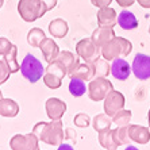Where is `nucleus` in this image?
Masks as SVG:
<instances>
[{
  "label": "nucleus",
  "mask_w": 150,
  "mask_h": 150,
  "mask_svg": "<svg viewBox=\"0 0 150 150\" xmlns=\"http://www.w3.org/2000/svg\"><path fill=\"white\" fill-rule=\"evenodd\" d=\"M57 59L58 61H61V62L67 67L68 69V76H70V74L73 73L74 70H76V68L79 67V64H80V58L79 57H76L73 54V53L70 52H67V50H64V52H59L58 57H57Z\"/></svg>",
  "instance_id": "18"
},
{
  "label": "nucleus",
  "mask_w": 150,
  "mask_h": 150,
  "mask_svg": "<svg viewBox=\"0 0 150 150\" xmlns=\"http://www.w3.org/2000/svg\"><path fill=\"white\" fill-rule=\"evenodd\" d=\"M127 129H129V135L131 142L146 145L150 141V131L147 127H143L139 125H129Z\"/></svg>",
  "instance_id": "14"
},
{
  "label": "nucleus",
  "mask_w": 150,
  "mask_h": 150,
  "mask_svg": "<svg viewBox=\"0 0 150 150\" xmlns=\"http://www.w3.org/2000/svg\"><path fill=\"white\" fill-rule=\"evenodd\" d=\"M149 34H150V27H149Z\"/></svg>",
  "instance_id": "42"
},
{
  "label": "nucleus",
  "mask_w": 150,
  "mask_h": 150,
  "mask_svg": "<svg viewBox=\"0 0 150 150\" xmlns=\"http://www.w3.org/2000/svg\"><path fill=\"white\" fill-rule=\"evenodd\" d=\"M118 25L123 30H134L138 27V21H137L135 15L127 10H123L118 15Z\"/></svg>",
  "instance_id": "21"
},
{
  "label": "nucleus",
  "mask_w": 150,
  "mask_h": 150,
  "mask_svg": "<svg viewBox=\"0 0 150 150\" xmlns=\"http://www.w3.org/2000/svg\"><path fill=\"white\" fill-rule=\"evenodd\" d=\"M114 37H115V31H114V28L100 27V26H99V27L92 33L91 39L93 41L95 45H98L99 47H101V46H104L108 41H111Z\"/></svg>",
  "instance_id": "17"
},
{
  "label": "nucleus",
  "mask_w": 150,
  "mask_h": 150,
  "mask_svg": "<svg viewBox=\"0 0 150 150\" xmlns=\"http://www.w3.org/2000/svg\"><path fill=\"white\" fill-rule=\"evenodd\" d=\"M125 150H138V149H137V147H135V146H131V145H129V146L126 147V149H125Z\"/></svg>",
  "instance_id": "38"
},
{
  "label": "nucleus",
  "mask_w": 150,
  "mask_h": 150,
  "mask_svg": "<svg viewBox=\"0 0 150 150\" xmlns=\"http://www.w3.org/2000/svg\"><path fill=\"white\" fill-rule=\"evenodd\" d=\"M19 114V105L12 99H1L0 100V115L4 118H15Z\"/></svg>",
  "instance_id": "19"
},
{
  "label": "nucleus",
  "mask_w": 150,
  "mask_h": 150,
  "mask_svg": "<svg viewBox=\"0 0 150 150\" xmlns=\"http://www.w3.org/2000/svg\"><path fill=\"white\" fill-rule=\"evenodd\" d=\"M39 49H41L42 54H43V58H45L49 64L53 62L54 59H57V57H58V54H59L58 45L54 42L53 38H47V37H45L43 41L41 42Z\"/></svg>",
  "instance_id": "15"
},
{
  "label": "nucleus",
  "mask_w": 150,
  "mask_h": 150,
  "mask_svg": "<svg viewBox=\"0 0 150 150\" xmlns=\"http://www.w3.org/2000/svg\"><path fill=\"white\" fill-rule=\"evenodd\" d=\"M138 3H139L141 7L143 8H150V0H137Z\"/></svg>",
  "instance_id": "36"
},
{
  "label": "nucleus",
  "mask_w": 150,
  "mask_h": 150,
  "mask_svg": "<svg viewBox=\"0 0 150 150\" xmlns=\"http://www.w3.org/2000/svg\"><path fill=\"white\" fill-rule=\"evenodd\" d=\"M131 67L129 65V62L123 58H115L112 61L111 65V74L115 79L120 81H125L129 79V76L131 74Z\"/></svg>",
  "instance_id": "13"
},
{
  "label": "nucleus",
  "mask_w": 150,
  "mask_h": 150,
  "mask_svg": "<svg viewBox=\"0 0 150 150\" xmlns=\"http://www.w3.org/2000/svg\"><path fill=\"white\" fill-rule=\"evenodd\" d=\"M114 89L112 83L105 77H96L89 81L88 85V96L93 101L104 100L105 96Z\"/></svg>",
  "instance_id": "6"
},
{
  "label": "nucleus",
  "mask_w": 150,
  "mask_h": 150,
  "mask_svg": "<svg viewBox=\"0 0 150 150\" xmlns=\"http://www.w3.org/2000/svg\"><path fill=\"white\" fill-rule=\"evenodd\" d=\"M42 3L45 4V7L47 11L53 10V8L57 6V0H42Z\"/></svg>",
  "instance_id": "34"
},
{
  "label": "nucleus",
  "mask_w": 150,
  "mask_h": 150,
  "mask_svg": "<svg viewBox=\"0 0 150 150\" xmlns=\"http://www.w3.org/2000/svg\"><path fill=\"white\" fill-rule=\"evenodd\" d=\"M118 137H119V141H120L122 145H130V143H131L127 126H125V127H118Z\"/></svg>",
  "instance_id": "31"
},
{
  "label": "nucleus",
  "mask_w": 150,
  "mask_h": 150,
  "mask_svg": "<svg viewBox=\"0 0 150 150\" xmlns=\"http://www.w3.org/2000/svg\"><path fill=\"white\" fill-rule=\"evenodd\" d=\"M133 50V45L129 39L122 37H114L104 46H101V56L107 61H114L119 57H127Z\"/></svg>",
  "instance_id": "2"
},
{
  "label": "nucleus",
  "mask_w": 150,
  "mask_h": 150,
  "mask_svg": "<svg viewBox=\"0 0 150 150\" xmlns=\"http://www.w3.org/2000/svg\"><path fill=\"white\" fill-rule=\"evenodd\" d=\"M38 138L35 134H16L11 138L10 146L12 150H39Z\"/></svg>",
  "instance_id": "8"
},
{
  "label": "nucleus",
  "mask_w": 150,
  "mask_h": 150,
  "mask_svg": "<svg viewBox=\"0 0 150 150\" xmlns=\"http://www.w3.org/2000/svg\"><path fill=\"white\" fill-rule=\"evenodd\" d=\"M18 12L25 22H35L47 12L42 0H19Z\"/></svg>",
  "instance_id": "3"
},
{
  "label": "nucleus",
  "mask_w": 150,
  "mask_h": 150,
  "mask_svg": "<svg viewBox=\"0 0 150 150\" xmlns=\"http://www.w3.org/2000/svg\"><path fill=\"white\" fill-rule=\"evenodd\" d=\"M123 107H125V96L119 91L112 89L104 99V112L112 118L118 111L123 110Z\"/></svg>",
  "instance_id": "10"
},
{
  "label": "nucleus",
  "mask_w": 150,
  "mask_h": 150,
  "mask_svg": "<svg viewBox=\"0 0 150 150\" xmlns=\"http://www.w3.org/2000/svg\"><path fill=\"white\" fill-rule=\"evenodd\" d=\"M99 143L107 150H115L119 146H122L118 137V127L114 130L110 129L107 131L99 133Z\"/></svg>",
  "instance_id": "12"
},
{
  "label": "nucleus",
  "mask_w": 150,
  "mask_h": 150,
  "mask_svg": "<svg viewBox=\"0 0 150 150\" xmlns=\"http://www.w3.org/2000/svg\"><path fill=\"white\" fill-rule=\"evenodd\" d=\"M147 120H149V126H150V110H149V112H147Z\"/></svg>",
  "instance_id": "39"
},
{
  "label": "nucleus",
  "mask_w": 150,
  "mask_h": 150,
  "mask_svg": "<svg viewBox=\"0 0 150 150\" xmlns=\"http://www.w3.org/2000/svg\"><path fill=\"white\" fill-rule=\"evenodd\" d=\"M131 70H133L134 76L139 80L150 79V56L138 53L133 59Z\"/></svg>",
  "instance_id": "9"
},
{
  "label": "nucleus",
  "mask_w": 150,
  "mask_h": 150,
  "mask_svg": "<svg viewBox=\"0 0 150 150\" xmlns=\"http://www.w3.org/2000/svg\"><path fill=\"white\" fill-rule=\"evenodd\" d=\"M87 87H85V81L77 77H70V83H69V92L72 96L74 98H80L85 93Z\"/></svg>",
  "instance_id": "25"
},
{
  "label": "nucleus",
  "mask_w": 150,
  "mask_h": 150,
  "mask_svg": "<svg viewBox=\"0 0 150 150\" xmlns=\"http://www.w3.org/2000/svg\"><path fill=\"white\" fill-rule=\"evenodd\" d=\"M33 134L39 141L52 145V146H59L64 142V127L61 119L52 120V122H38L33 129Z\"/></svg>",
  "instance_id": "1"
},
{
  "label": "nucleus",
  "mask_w": 150,
  "mask_h": 150,
  "mask_svg": "<svg viewBox=\"0 0 150 150\" xmlns=\"http://www.w3.org/2000/svg\"><path fill=\"white\" fill-rule=\"evenodd\" d=\"M21 73L30 83H37L43 77L45 68L42 67V62L35 56L27 54L21 64Z\"/></svg>",
  "instance_id": "5"
},
{
  "label": "nucleus",
  "mask_w": 150,
  "mask_h": 150,
  "mask_svg": "<svg viewBox=\"0 0 150 150\" xmlns=\"http://www.w3.org/2000/svg\"><path fill=\"white\" fill-rule=\"evenodd\" d=\"M73 123L77 126V127H81V129H85L89 126L91 123V119L87 114H84V112H80V114H77L73 119Z\"/></svg>",
  "instance_id": "29"
},
{
  "label": "nucleus",
  "mask_w": 150,
  "mask_h": 150,
  "mask_svg": "<svg viewBox=\"0 0 150 150\" xmlns=\"http://www.w3.org/2000/svg\"><path fill=\"white\" fill-rule=\"evenodd\" d=\"M98 23L100 27H110L112 28L118 23V15H116L115 10L108 7L99 8L98 12Z\"/></svg>",
  "instance_id": "16"
},
{
  "label": "nucleus",
  "mask_w": 150,
  "mask_h": 150,
  "mask_svg": "<svg viewBox=\"0 0 150 150\" xmlns=\"http://www.w3.org/2000/svg\"><path fill=\"white\" fill-rule=\"evenodd\" d=\"M135 0H116V3L120 6V7H130L133 6Z\"/></svg>",
  "instance_id": "35"
},
{
  "label": "nucleus",
  "mask_w": 150,
  "mask_h": 150,
  "mask_svg": "<svg viewBox=\"0 0 150 150\" xmlns=\"http://www.w3.org/2000/svg\"><path fill=\"white\" fill-rule=\"evenodd\" d=\"M43 38H45V33H43V30H41L38 27L31 28L27 34V42L28 45H31L33 47H39Z\"/></svg>",
  "instance_id": "28"
},
{
  "label": "nucleus",
  "mask_w": 150,
  "mask_h": 150,
  "mask_svg": "<svg viewBox=\"0 0 150 150\" xmlns=\"http://www.w3.org/2000/svg\"><path fill=\"white\" fill-rule=\"evenodd\" d=\"M3 99V93H1V91H0V100Z\"/></svg>",
  "instance_id": "41"
},
{
  "label": "nucleus",
  "mask_w": 150,
  "mask_h": 150,
  "mask_svg": "<svg viewBox=\"0 0 150 150\" xmlns=\"http://www.w3.org/2000/svg\"><path fill=\"white\" fill-rule=\"evenodd\" d=\"M91 3L93 4L95 7L103 8V7H108L110 4L112 3V0H91Z\"/></svg>",
  "instance_id": "33"
},
{
  "label": "nucleus",
  "mask_w": 150,
  "mask_h": 150,
  "mask_svg": "<svg viewBox=\"0 0 150 150\" xmlns=\"http://www.w3.org/2000/svg\"><path fill=\"white\" fill-rule=\"evenodd\" d=\"M57 150H74L73 147H72V145H67V143H61L58 146V149Z\"/></svg>",
  "instance_id": "37"
},
{
  "label": "nucleus",
  "mask_w": 150,
  "mask_h": 150,
  "mask_svg": "<svg viewBox=\"0 0 150 150\" xmlns=\"http://www.w3.org/2000/svg\"><path fill=\"white\" fill-rule=\"evenodd\" d=\"M68 74V69L61 61L54 59L53 62L45 68V73H43V83L47 88L50 89H57L61 87L62 84V79Z\"/></svg>",
  "instance_id": "4"
},
{
  "label": "nucleus",
  "mask_w": 150,
  "mask_h": 150,
  "mask_svg": "<svg viewBox=\"0 0 150 150\" xmlns=\"http://www.w3.org/2000/svg\"><path fill=\"white\" fill-rule=\"evenodd\" d=\"M76 53L77 56L83 58L87 64H93L100 58L101 47L95 45L91 38H84L80 42H77L76 45Z\"/></svg>",
  "instance_id": "7"
},
{
  "label": "nucleus",
  "mask_w": 150,
  "mask_h": 150,
  "mask_svg": "<svg viewBox=\"0 0 150 150\" xmlns=\"http://www.w3.org/2000/svg\"><path fill=\"white\" fill-rule=\"evenodd\" d=\"M3 4H4V0H0V8L3 7Z\"/></svg>",
  "instance_id": "40"
},
{
  "label": "nucleus",
  "mask_w": 150,
  "mask_h": 150,
  "mask_svg": "<svg viewBox=\"0 0 150 150\" xmlns=\"http://www.w3.org/2000/svg\"><path fill=\"white\" fill-rule=\"evenodd\" d=\"M11 47H12V43H11V42L8 41L7 38L0 37V56L7 54V53L11 50Z\"/></svg>",
  "instance_id": "32"
},
{
  "label": "nucleus",
  "mask_w": 150,
  "mask_h": 150,
  "mask_svg": "<svg viewBox=\"0 0 150 150\" xmlns=\"http://www.w3.org/2000/svg\"><path fill=\"white\" fill-rule=\"evenodd\" d=\"M10 74H11L10 68H8V65L6 64V61H4V59H0V85L8 80Z\"/></svg>",
  "instance_id": "30"
},
{
  "label": "nucleus",
  "mask_w": 150,
  "mask_h": 150,
  "mask_svg": "<svg viewBox=\"0 0 150 150\" xmlns=\"http://www.w3.org/2000/svg\"><path fill=\"white\" fill-rule=\"evenodd\" d=\"M131 111L130 110H120L112 116V123H115L118 127H125V126H129L131 122Z\"/></svg>",
  "instance_id": "26"
},
{
  "label": "nucleus",
  "mask_w": 150,
  "mask_h": 150,
  "mask_svg": "<svg viewBox=\"0 0 150 150\" xmlns=\"http://www.w3.org/2000/svg\"><path fill=\"white\" fill-rule=\"evenodd\" d=\"M69 31V26H68V22L58 18V19H54L49 23V33L56 37V38H64L65 35Z\"/></svg>",
  "instance_id": "20"
},
{
  "label": "nucleus",
  "mask_w": 150,
  "mask_h": 150,
  "mask_svg": "<svg viewBox=\"0 0 150 150\" xmlns=\"http://www.w3.org/2000/svg\"><path fill=\"white\" fill-rule=\"evenodd\" d=\"M67 111V104L65 101L59 100L58 98H50L46 101V114L52 120L61 119Z\"/></svg>",
  "instance_id": "11"
},
{
  "label": "nucleus",
  "mask_w": 150,
  "mask_h": 150,
  "mask_svg": "<svg viewBox=\"0 0 150 150\" xmlns=\"http://www.w3.org/2000/svg\"><path fill=\"white\" fill-rule=\"evenodd\" d=\"M95 68V77H107L111 72V67L108 65V61L105 58H99L93 62Z\"/></svg>",
  "instance_id": "27"
},
{
  "label": "nucleus",
  "mask_w": 150,
  "mask_h": 150,
  "mask_svg": "<svg viewBox=\"0 0 150 150\" xmlns=\"http://www.w3.org/2000/svg\"><path fill=\"white\" fill-rule=\"evenodd\" d=\"M16 54H18V47L15 45H12L10 52L3 56V59L8 65L11 73H16V72L21 70V65H19V62H18V59H16Z\"/></svg>",
  "instance_id": "24"
},
{
  "label": "nucleus",
  "mask_w": 150,
  "mask_h": 150,
  "mask_svg": "<svg viewBox=\"0 0 150 150\" xmlns=\"http://www.w3.org/2000/svg\"><path fill=\"white\" fill-rule=\"evenodd\" d=\"M69 77H77V79H81L84 81L92 80L95 79V68L93 64H79V67L76 68L73 73L70 74Z\"/></svg>",
  "instance_id": "22"
},
{
  "label": "nucleus",
  "mask_w": 150,
  "mask_h": 150,
  "mask_svg": "<svg viewBox=\"0 0 150 150\" xmlns=\"http://www.w3.org/2000/svg\"><path fill=\"white\" fill-rule=\"evenodd\" d=\"M111 125H112V119L107 114H99V115L95 116L93 122H92V127L98 133H103V131L110 130L111 129Z\"/></svg>",
  "instance_id": "23"
}]
</instances>
